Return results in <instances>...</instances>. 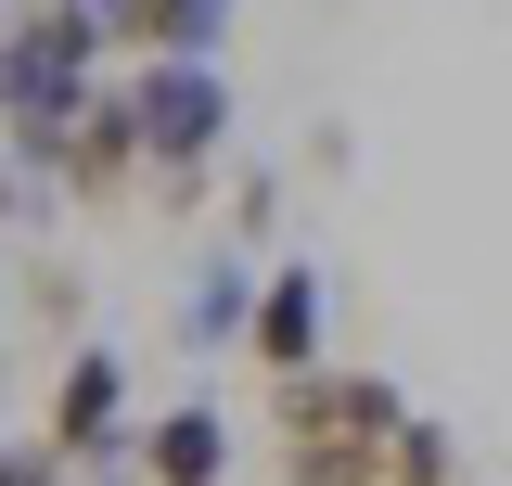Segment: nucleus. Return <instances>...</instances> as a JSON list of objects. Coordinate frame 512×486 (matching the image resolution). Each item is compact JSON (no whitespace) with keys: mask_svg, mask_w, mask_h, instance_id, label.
<instances>
[{"mask_svg":"<svg viewBox=\"0 0 512 486\" xmlns=\"http://www.w3.org/2000/svg\"><path fill=\"white\" fill-rule=\"evenodd\" d=\"M180 333H192V346H231V333H244V256H218V269L192 282V307H180Z\"/></svg>","mask_w":512,"mask_h":486,"instance_id":"obj_9","label":"nucleus"},{"mask_svg":"<svg viewBox=\"0 0 512 486\" xmlns=\"http://www.w3.org/2000/svg\"><path fill=\"white\" fill-rule=\"evenodd\" d=\"M52 474H64L52 448H0V486H52Z\"/></svg>","mask_w":512,"mask_h":486,"instance_id":"obj_11","label":"nucleus"},{"mask_svg":"<svg viewBox=\"0 0 512 486\" xmlns=\"http://www.w3.org/2000/svg\"><path fill=\"white\" fill-rule=\"evenodd\" d=\"M77 103H90V64H64L39 26H0V141L52 167V141H64Z\"/></svg>","mask_w":512,"mask_h":486,"instance_id":"obj_3","label":"nucleus"},{"mask_svg":"<svg viewBox=\"0 0 512 486\" xmlns=\"http://www.w3.org/2000/svg\"><path fill=\"white\" fill-rule=\"evenodd\" d=\"M52 167H64V192H77V205H116L128 167H141V116H128V90H90V103L64 116Z\"/></svg>","mask_w":512,"mask_h":486,"instance_id":"obj_5","label":"nucleus"},{"mask_svg":"<svg viewBox=\"0 0 512 486\" xmlns=\"http://www.w3.org/2000/svg\"><path fill=\"white\" fill-rule=\"evenodd\" d=\"M0 218H13V141H0Z\"/></svg>","mask_w":512,"mask_h":486,"instance_id":"obj_12","label":"nucleus"},{"mask_svg":"<svg viewBox=\"0 0 512 486\" xmlns=\"http://www.w3.org/2000/svg\"><path fill=\"white\" fill-rule=\"evenodd\" d=\"M141 474H154V486H218V474H231V423H218L205 397L154 410V423H141Z\"/></svg>","mask_w":512,"mask_h":486,"instance_id":"obj_7","label":"nucleus"},{"mask_svg":"<svg viewBox=\"0 0 512 486\" xmlns=\"http://www.w3.org/2000/svg\"><path fill=\"white\" fill-rule=\"evenodd\" d=\"M384 486H461V461H448V435L423 423V410H410V423H397V448H384Z\"/></svg>","mask_w":512,"mask_h":486,"instance_id":"obj_10","label":"nucleus"},{"mask_svg":"<svg viewBox=\"0 0 512 486\" xmlns=\"http://www.w3.org/2000/svg\"><path fill=\"white\" fill-rule=\"evenodd\" d=\"M244 333H256V371H269V384L308 371L320 359V269H269V295L244 307Z\"/></svg>","mask_w":512,"mask_h":486,"instance_id":"obj_6","label":"nucleus"},{"mask_svg":"<svg viewBox=\"0 0 512 486\" xmlns=\"http://www.w3.org/2000/svg\"><path fill=\"white\" fill-rule=\"evenodd\" d=\"M0 26H13V13H0Z\"/></svg>","mask_w":512,"mask_h":486,"instance_id":"obj_13","label":"nucleus"},{"mask_svg":"<svg viewBox=\"0 0 512 486\" xmlns=\"http://www.w3.org/2000/svg\"><path fill=\"white\" fill-rule=\"evenodd\" d=\"M128 52H218L231 39V0H116Z\"/></svg>","mask_w":512,"mask_h":486,"instance_id":"obj_8","label":"nucleus"},{"mask_svg":"<svg viewBox=\"0 0 512 486\" xmlns=\"http://www.w3.org/2000/svg\"><path fill=\"white\" fill-rule=\"evenodd\" d=\"M116 435H128V359L116 346H77L64 384H52V435H39V448L77 474V461H116Z\"/></svg>","mask_w":512,"mask_h":486,"instance_id":"obj_4","label":"nucleus"},{"mask_svg":"<svg viewBox=\"0 0 512 486\" xmlns=\"http://www.w3.org/2000/svg\"><path fill=\"white\" fill-rule=\"evenodd\" d=\"M410 423V397L384 371H282V410H269V448L295 486H384V448Z\"/></svg>","mask_w":512,"mask_h":486,"instance_id":"obj_1","label":"nucleus"},{"mask_svg":"<svg viewBox=\"0 0 512 486\" xmlns=\"http://www.w3.org/2000/svg\"><path fill=\"white\" fill-rule=\"evenodd\" d=\"M128 116H141V167L180 192L218 141H231V90H218V64L205 52H141V77H128Z\"/></svg>","mask_w":512,"mask_h":486,"instance_id":"obj_2","label":"nucleus"}]
</instances>
